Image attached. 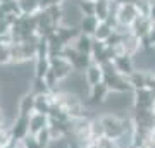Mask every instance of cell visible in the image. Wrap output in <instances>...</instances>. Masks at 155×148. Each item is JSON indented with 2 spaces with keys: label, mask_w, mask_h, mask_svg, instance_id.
<instances>
[{
  "label": "cell",
  "mask_w": 155,
  "mask_h": 148,
  "mask_svg": "<svg viewBox=\"0 0 155 148\" xmlns=\"http://www.w3.org/2000/svg\"><path fill=\"white\" fill-rule=\"evenodd\" d=\"M79 48L81 50H88L90 48V41H88V38H81V41H79Z\"/></svg>",
  "instance_id": "5"
},
{
  "label": "cell",
  "mask_w": 155,
  "mask_h": 148,
  "mask_svg": "<svg viewBox=\"0 0 155 148\" xmlns=\"http://www.w3.org/2000/svg\"><path fill=\"white\" fill-rule=\"evenodd\" d=\"M83 28H86V29H84V31H93L95 29V17H86V19H84L83 21Z\"/></svg>",
  "instance_id": "2"
},
{
  "label": "cell",
  "mask_w": 155,
  "mask_h": 148,
  "mask_svg": "<svg viewBox=\"0 0 155 148\" xmlns=\"http://www.w3.org/2000/svg\"><path fill=\"white\" fill-rule=\"evenodd\" d=\"M90 77H91V81H97V79H98V77H100V72H98V69H95V67H93V69H90Z\"/></svg>",
  "instance_id": "3"
},
{
  "label": "cell",
  "mask_w": 155,
  "mask_h": 148,
  "mask_svg": "<svg viewBox=\"0 0 155 148\" xmlns=\"http://www.w3.org/2000/svg\"><path fill=\"white\" fill-rule=\"evenodd\" d=\"M134 64L145 71H153L155 69V48L152 50H145L138 55V59L134 61Z\"/></svg>",
  "instance_id": "1"
},
{
  "label": "cell",
  "mask_w": 155,
  "mask_h": 148,
  "mask_svg": "<svg viewBox=\"0 0 155 148\" xmlns=\"http://www.w3.org/2000/svg\"><path fill=\"white\" fill-rule=\"evenodd\" d=\"M48 148H67V143L62 141V140H61V141H54Z\"/></svg>",
  "instance_id": "4"
}]
</instances>
